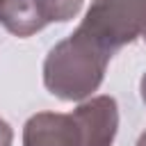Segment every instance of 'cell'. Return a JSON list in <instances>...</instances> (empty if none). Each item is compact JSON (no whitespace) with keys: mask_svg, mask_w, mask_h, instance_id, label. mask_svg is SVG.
Segmentation results:
<instances>
[{"mask_svg":"<svg viewBox=\"0 0 146 146\" xmlns=\"http://www.w3.org/2000/svg\"><path fill=\"white\" fill-rule=\"evenodd\" d=\"M112 52L82 30L55 43L43 62V84L59 100H87L103 82Z\"/></svg>","mask_w":146,"mask_h":146,"instance_id":"obj_1","label":"cell"},{"mask_svg":"<svg viewBox=\"0 0 146 146\" xmlns=\"http://www.w3.org/2000/svg\"><path fill=\"white\" fill-rule=\"evenodd\" d=\"M78 30L114 55L144 34L146 0H94Z\"/></svg>","mask_w":146,"mask_h":146,"instance_id":"obj_2","label":"cell"},{"mask_svg":"<svg viewBox=\"0 0 146 146\" xmlns=\"http://www.w3.org/2000/svg\"><path fill=\"white\" fill-rule=\"evenodd\" d=\"M84 0H5L0 23L14 36H32L50 23H66L78 16Z\"/></svg>","mask_w":146,"mask_h":146,"instance_id":"obj_3","label":"cell"},{"mask_svg":"<svg viewBox=\"0 0 146 146\" xmlns=\"http://www.w3.org/2000/svg\"><path fill=\"white\" fill-rule=\"evenodd\" d=\"M23 146H87V141L73 112H39L23 128Z\"/></svg>","mask_w":146,"mask_h":146,"instance_id":"obj_4","label":"cell"},{"mask_svg":"<svg viewBox=\"0 0 146 146\" xmlns=\"http://www.w3.org/2000/svg\"><path fill=\"white\" fill-rule=\"evenodd\" d=\"M11 141H14L11 125H9L5 119H0V146H11Z\"/></svg>","mask_w":146,"mask_h":146,"instance_id":"obj_5","label":"cell"},{"mask_svg":"<svg viewBox=\"0 0 146 146\" xmlns=\"http://www.w3.org/2000/svg\"><path fill=\"white\" fill-rule=\"evenodd\" d=\"M139 94H141V100H144V105H146V73H144L141 80H139Z\"/></svg>","mask_w":146,"mask_h":146,"instance_id":"obj_6","label":"cell"},{"mask_svg":"<svg viewBox=\"0 0 146 146\" xmlns=\"http://www.w3.org/2000/svg\"><path fill=\"white\" fill-rule=\"evenodd\" d=\"M135 146H146V130L141 132V137L137 139V144H135Z\"/></svg>","mask_w":146,"mask_h":146,"instance_id":"obj_7","label":"cell"},{"mask_svg":"<svg viewBox=\"0 0 146 146\" xmlns=\"http://www.w3.org/2000/svg\"><path fill=\"white\" fill-rule=\"evenodd\" d=\"M141 36H144V41H146V30H144V34H141Z\"/></svg>","mask_w":146,"mask_h":146,"instance_id":"obj_8","label":"cell"},{"mask_svg":"<svg viewBox=\"0 0 146 146\" xmlns=\"http://www.w3.org/2000/svg\"><path fill=\"white\" fill-rule=\"evenodd\" d=\"M2 5H5V0H0V9H2Z\"/></svg>","mask_w":146,"mask_h":146,"instance_id":"obj_9","label":"cell"}]
</instances>
